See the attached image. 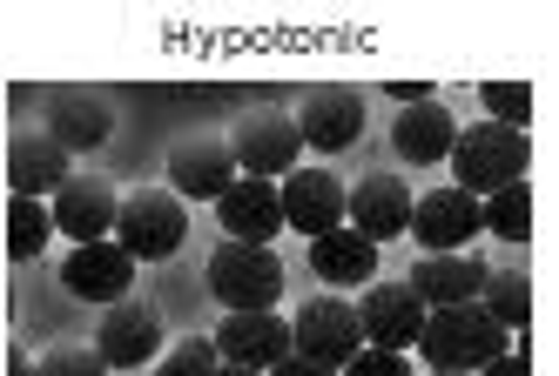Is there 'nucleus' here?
<instances>
[{"mask_svg":"<svg viewBox=\"0 0 559 376\" xmlns=\"http://www.w3.org/2000/svg\"><path fill=\"white\" fill-rule=\"evenodd\" d=\"M452 189H465V195H499L506 182H526V169H533V142L519 135V129H499V121H472V129H459V142H452Z\"/></svg>","mask_w":559,"mask_h":376,"instance_id":"1","label":"nucleus"},{"mask_svg":"<svg viewBox=\"0 0 559 376\" xmlns=\"http://www.w3.org/2000/svg\"><path fill=\"white\" fill-rule=\"evenodd\" d=\"M418 350H425L431 369L472 376V369H486V363L506 350V329L486 316V303H452V310H425Z\"/></svg>","mask_w":559,"mask_h":376,"instance_id":"2","label":"nucleus"},{"mask_svg":"<svg viewBox=\"0 0 559 376\" xmlns=\"http://www.w3.org/2000/svg\"><path fill=\"white\" fill-rule=\"evenodd\" d=\"M115 242L129 248L135 263H169L189 242V208L176 189H135L122 208H115Z\"/></svg>","mask_w":559,"mask_h":376,"instance_id":"3","label":"nucleus"},{"mask_svg":"<svg viewBox=\"0 0 559 376\" xmlns=\"http://www.w3.org/2000/svg\"><path fill=\"white\" fill-rule=\"evenodd\" d=\"M210 296L223 303V316H236V310H276V296H284V263H276V248L223 242L216 256H210Z\"/></svg>","mask_w":559,"mask_h":376,"instance_id":"4","label":"nucleus"},{"mask_svg":"<svg viewBox=\"0 0 559 376\" xmlns=\"http://www.w3.org/2000/svg\"><path fill=\"white\" fill-rule=\"evenodd\" d=\"M357 350H365V329H357V303H344V296H310V303L290 316V356L324 363V369H344Z\"/></svg>","mask_w":559,"mask_h":376,"instance_id":"5","label":"nucleus"},{"mask_svg":"<svg viewBox=\"0 0 559 376\" xmlns=\"http://www.w3.org/2000/svg\"><path fill=\"white\" fill-rule=\"evenodd\" d=\"M297 142L317 148V155H344L357 135H365V95L344 88V81H324V88H310L297 101Z\"/></svg>","mask_w":559,"mask_h":376,"instance_id":"6","label":"nucleus"},{"mask_svg":"<svg viewBox=\"0 0 559 376\" xmlns=\"http://www.w3.org/2000/svg\"><path fill=\"white\" fill-rule=\"evenodd\" d=\"M229 155H236V169H250L257 182H276V175H290L297 169V121L290 114H276V108H257L236 121V135H229Z\"/></svg>","mask_w":559,"mask_h":376,"instance_id":"7","label":"nucleus"},{"mask_svg":"<svg viewBox=\"0 0 559 376\" xmlns=\"http://www.w3.org/2000/svg\"><path fill=\"white\" fill-rule=\"evenodd\" d=\"M61 282H68V296H82V303H122L129 296V282H135V256L122 242H74V256L61 263Z\"/></svg>","mask_w":559,"mask_h":376,"instance_id":"8","label":"nucleus"},{"mask_svg":"<svg viewBox=\"0 0 559 376\" xmlns=\"http://www.w3.org/2000/svg\"><path fill=\"white\" fill-rule=\"evenodd\" d=\"M210 343L236 369H276V363L290 356V323L276 316V310H236V316H223V329H216Z\"/></svg>","mask_w":559,"mask_h":376,"instance_id":"9","label":"nucleus"},{"mask_svg":"<svg viewBox=\"0 0 559 376\" xmlns=\"http://www.w3.org/2000/svg\"><path fill=\"white\" fill-rule=\"evenodd\" d=\"M405 235L425 242V256H452L478 235V195L465 189H431V195H412V222Z\"/></svg>","mask_w":559,"mask_h":376,"instance_id":"10","label":"nucleus"},{"mask_svg":"<svg viewBox=\"0 0 559 376\" xmlns=\"http://www.w3.org/2000/svg\"><path fill=\"white\" fill-rule=\"evenodd\" d=\"M115 189L102 175H68L55 195H48V222L68 235V242H108L115 235Z\"/></svg>","mask_w":559,"mask_h":376,"instance_id":"11","label":"nucleus"},{"mask_svg":"<svg viewBox=\"0 0 559 376\" xmlns=\"http://www.w3.org/2000/svg\"><path fill=\"white\" fill-rule=\"evenodd\" d=\"M357 329H365L371 350H397V356H405L418 343V329H425V303L412 296L405 282H371L365 303H357Z\"/></svg>","mask_w":559,"mask_h":376,"instance_id":"12","label":"nucleus"},{"mask_svg":"<svg viewBox=\"0 0 559 376\" xmlns=\"http://www.w3.org/2000/svg\"><path fill=\"white\" fill-rule=\"evenodd\" d=\"M95 356L108 369H135V363H155L163 356V316H155L148 303H108L102 316V337H95Z\"/></svg>","mask_w":559,"mask_h":376,"instance_id":"13","label":"nucleus"},{"mask_svg":"<svg viewBox=\"0 0 559 376\" xmlns=\"http://www.w3.org/2000/svg\"><path fill=\"white\" fill-rule=\"evenodd\" d=\"M216 216H223V242H257V248H270L276 229H284V202H276V182L236 175L216 195Z\"/></svg>","mask_w":559,"mask_h":376,"instance_id":"14","label":"nucleus"},{"mask_svg":"<svg viewBox=\"0 0 559 376\" xmlns=\"http://www.w3.org/2000/svg\"><path fill=\"white\" fill-rule=\"evenodd\" d=\"M41 129L68 148V155H82V148H102L115 135V101L102 88H55L48 95V121Z\"/></svg>","mask_w":559,"mask_h":376,"instance_id":"15","label":"nucleus"},{"mask_svg":"<svg viewBox=\"0 0 559 376\" xmlns=\"http://www.w3.org/2000/svg\"><path fill=\"white\" fill-rule=\"evenodd\" d=\"M276 202H284V229H297V235H324L344 222V182L331 169H290Z\"/></svg>","mask_w":559,"mask_h":376,"instance_id":"16","label":"nucleus"},{"mask_svg":"<svg viewBox=\"0 0 559 376\" xmlns=\"http://www.w3.org/2000/svg\"><path fill=\"white\" fill-rule=\"evenodd\" d=\"M169 182L182 202H216L229 182H236V155L223 135H189L169 148Z\"/></svg>","mask_w":559,"mask_h":376,"instance_id":"17","label":"nucleus"},{"mask_svg":"<svg viewBox=\"0 0 559 376\" xmlns=\"http://www.w3.org/2000/svg\"><path fill=\"white\" fill-rule=\"evenodd\" d=\"M344 216H350V229L365 242H391V235H405V222H412V189L397 175H365L344 195Z\"/></svg>","mask_w":559,"mask_h":376,"instance_id":"18","label":"nucleus"},{"mask_svg":"<svg viewBox=\"0 0 559 376\" xmlns=\"http://www.w3.org/2000/svg\"><path fill=\"white\" fill-rule=\"evenodd\" d=\"M8 182H14V195H27V202L55 195V189L68 182V148H61L48 129H14V135H8Z\"/></svg>","mask_w":559,"mask_h":376,"instance_id":"19","label":"nucleus"},{"mask_svg":"<svg viewBox=\"0 0 559 376\" xmlns=\"http://www.w3.org/2000/svg\"><path fill=\"white\" fill-rule=\"evenodd\" d=\"M478 282H486V263L452 248V256H418V269L405 276V289L425 310H452V303H478Z\"/></svg>","mask_w":559,"mask_h":376,"instance_id":"20","label":"nucleus"},{"mask_svg":"<svg viewBox=\"0 0 559 376\" xmlns=\"http://www.w3.org/2000/svg\"><path fill=\"white\" fill-rule=\"evenodd\" d=\"M452 142H459V121H452V108L445 101H412L405 114L391 121V148L405 155V161H418V169H431V161H445L452 155Z\"/></svg>","mask_w":559,"mask_h":376,"instance_id":"21","label":"nucleus"},{"mask_svg":"<svg viewBox=\"0 0 559 376\" xmlns=\"http://www.w3.org/2000/svg\"><path fill=\"white\" fill-rule=\"evenodd\" d=\"M310 269L331 276V282H371L378 276V242H365L350 222H337L324 235H310Z\"/></svg>","mask_w":559,"mask_h":376,"instance_id":"22","label":"nucleus"},{"mask_svg":"<svg viewBox=\"0 0 559 376\" xmlns=\"http://www.w3.org/2000/svg\"><path fill=\"white\" fill-rule=\"evenodd\" d=\"M478 303H486V316L499 329H526L533 323V282H526V269H486Z\"/></svg>","mask_w":559,"mask_h":376,"instance_id":"23","label":"nucleus"},{"mask_svg":"<svg viewBox=\"0 0 559 376\" xmlns=\"http://www.w3.org/2000/svg\"><path fill=\"white\" fill-rule=\"evenodd\" d=\"M478 229H492L506 242H526L533 235V182H506L499 195L478 202Z\"/></svg>","mask_w":559,"mask_h":376,"instance_id":"24","label":"nucleus"},{"mask_svg":"<svg viewBox=\"0 0 559 376\" xmlns=\"http://www.w3.org/2000/svg\"><path fill=\"white\" fill-rule=\"evenodd\" d=\"M48 235H55V222H48V202H27V195H14L8 202V256L14 263H34L48 248Z\"/></svg>","mask_w":559,"mask_h":376,"instance_id":"25","label":"nucleus"},{"mask_svg":"<svg viewBox=\"0 0 559 376\" xmlns=\"http://www.w3.org/2000/svg\"><path fill=\"white\" fill-rule=\"evenodd\" d=\"M478 101L492 108L499 129H519V135H526V121H533V88H526V81H486V88H478Z\"/></svg>","mask_w":559,"mask_h":376,"instance_id":"26","label":"nucleus"},{"mask_svg":"<svg viewBox=\"0 0 559 376\" xmlns=\"http://www.w3.org/2000/svg\"><path fill=\"white\" fill-rule=\"evenodd\" d=\"M34 376H108V363L95 356V343H55L34 356Z\"/></svg>","mask_w":559,"mask_h":376,"instance_id":"27","label":"nucleus"},{"mask_svg":"<svg viewBox=\"0 0 559 376\" xmlns=\"http://www.w3.org/2000/svg\"><path fill=\"white\" fill-rule=\"evenodd\" d=\"M216 363H223V356H216L210 337H182L163 363H155V376H216Z\"/></svg>","mask_w":559,"mask_h":376,"instance_id":"28","label":"nucleus"},{"mask_svg":"<svg viewBox=\"0 0 559 376\" xmlns=\"http://www.w3.org/2000/svg\"><path fill=\"white\" fill-rule=\"evenodd\" d=\"M337 376H412V363L397 356V350H371V343H365V350H357V356L337 369Z\"/></svg>","mask_w":559,"mask_h":376,"instance_id":"29","label":"nucleus"},{"mask_svg":"<svg viewBox=\"0 0 559 376\" xmlns=\"http://www.w3.org/2000/svg\"><path fill=\"white\" fill-rule=\"evenodd\" d=\"M472 376H533V369H526V343H512V350H499V356H492L486 369H472Z\"/></svg>","mask_w":559,"mask_h":376,"instance_id":"30","label":"nucleus"},{"mask_svg":"<svg viewBox=\"0 0 559 376\" xmlns=\"http://www.w3.org/2000/svg\"><path fill=\"white\" fill-rule=\"evenodd\" d=\"M270 376H337V369H324V363H304V356H284Z\"/></svg>","mask_w":559,"mask_h":376,"instance_id":"31","label":"nucleus"},{"mask_svg":"<svg viewBox=\"0 0 559 376\" xmlns=\"http://www.w3.org/2000/svg\"><path fill=\"white\" fill-rule=\"evenodd\" d=\"M391 95L405 101V108H412V101H431V88H425V81H391Z\"/></svg>","mask_w":559,"mask_h":376,"instance_id":"32","label":"nucleus"},{"mask_svg":"<svg viewBox=\"0 0 559 376\" xmlns=\"http://www.w3.org/2000/svg\"><path fill=\"white\" fill-rule=\"evenodd\" d=\"M8 376H34V356H21V350H14V356H8Z\"/></svg>","mask_w":559,"mask_h":376,"instance_id":"33","label":"nucleus"},{"mask_svg":"<svg viewBox=\"0 0 559 376\" xmlns=\"http://www.w3.org/2000/svg\"><path fill=\"white\" fill-rule=\"evenodd\" d=\"M216 376H270V369H236V363H216Z\"/></svg>","mask_w":559,"mask_h":376,"instance_id":"34","label":"nucleus"},{"mask_svg":"<svg viewBox=\"0 0 559 376\" xmlns=\"http://www.w3.org/2000/svg\"><path fill=\"white\" fill-rule=\"evenodd\" d=\"M425 376H452V369H425Z\"/></svg>","mask_w":559,"mask_h":376,"instance_id":"35","label":"nucleus"}]
</instances>
